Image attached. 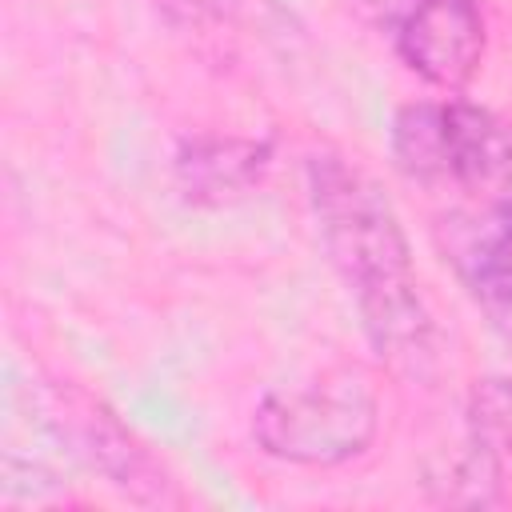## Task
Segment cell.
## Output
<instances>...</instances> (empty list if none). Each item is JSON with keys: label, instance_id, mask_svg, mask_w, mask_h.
<instances>
[{"label": "cell", "instance_id": "cell-6", "mask_svg": "<svg viewBox=\"0 0 512 512\" xmlns=\"http://www.w3.org/2000/svg\"><path fill=\"white\" fill-rule=\"evenodd\" d=\"M272 140L196 132L184 136L172 152V180L184 204L220 208L256 192L272 168Z\"/></svg>", "mask_w": 512, "mask_h": 512}, {"label": "cell", "instance_id": "cell-5", "mask_svg": "<svg viewBox=\"0 0 512 512\" xmlns=\"http://www.w3.org/2000/svg\"><path fill=\"white\" fill-rule=\"evenodd\" d=\"M56 416H60V432L72 440V452L84 456L112 488H120L136 504H180L184 500L168 468L92 396L68 392Z\"/></svg>", "mask_w": 512, "mask_h": 512}, {"label": "cell", "instance_id": "cell-1", "mask_svg": "<svg viewBox=\"0 0 512 512\" xmlns=\"http://www.w3.org/2000/svg\"><path fill=\"white\" fill-rule=\"evenodd\" d=\"M308 208L372 348L404 368L432 360V312L420 296L412 244L384 188L340 152H316L308 160Z\"/></svg>", "mask_w": 512, "mask_h": 512}, {"label": "cell", "instance_id": "cell-8", "mask_svg": "<svg viewBox=\"0 0 512 512\" xmlns=\"http://www.w3.org/2000/svg\"><path fill=\"white\" fill-rule=\"evenodd\" d=\"M484 312L492 316L496 332L504 336V344L512 348V300H496V304H484Z\"/></svg>", "mask_w": 512, "mask_h": 512}, {"label": "cell", "instance_id": "cell-2", "mask_svg": "<svg viewBox=\"0 0 512 512\" xmlns=\"http://www.w3.org/2000/svg\"><path fill=\"white\" fill-rule=\"evenodd\" d=\"M396 168L424 188H452L488 208L512 200V120L464 100H416L392 116Z\"/></svg>", "mask_w": 512, "mask_h": 512}, {"label": "cell", "instance_id": "cell-3", "mask_svg": "<svg viewBox=\"0 0 512 512\" xmlns=\"http://www.w3.org/2000/svg\"><path fill=\"white\" fill-rule=\"evenodd\" d=\"M376 432L380 400L356 364H336L272 388L252 412V440L260 452L300 468L348 464L372 448Z\"/></svg>", "mask_w": 512, "mask_h": 512}, {"label": "cell", "instance_id": "cell-4", "mask_svg": "<svg viewBox=\"0 0 512 512\" xmlns=\"http://www.w3.org/2000/svg\"><path fill=\"white\" fill-rule=\"evenodd\" d=\"M388 32L400 64L440 92H460L484 64L480 0H360Z\"/></svg>", "mask_w": 512, "mask_h": 512}, {"label": "cell", "instance_id": "cell-7", "mask_svg": "<svg viewBox=\"0 0 512 512\" xmlns=\"http://www.w3.org/2000/svg\"><path fill=\"white\" fill-rule=\"evenodd\" d=\"M456 264L480 308L512 300V200L488 208V220L468 236Z\"/></svg>", "mask_w": 512, "mask_h": 512}]
</instances>
